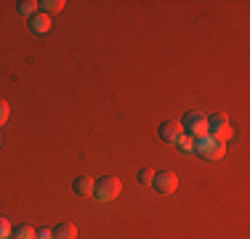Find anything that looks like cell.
Wrapping results in <instances>:
<instances>
[{
  "mask_svg": "<svg viewBox=\"0 0 250 239\" xmlns=\"http://www.w3.org/2000/svg\"><path fill=\"white\" fill-rule=\"evenodd\" d=\"M120 178L117 176H101L99 181H93V197H96L99 202H112L120 197Z\"/></svg>",
  "mask_w": 250,
  "mask_h": 239,
  "instance_id": "6da1fadb",
  "label": "cell"
},
{
  "mask_svg": "<svg viewBox=\"0 0 250 239\" xmlns=\"http://www.w3.org/2000/svg\"><path fill=\"white\" fill-rule=\"evenodd\" d=\"M208 136L216 139V141H221V143H226L231 136H234V128H231L229 117H226L224 112H216L213 117H208Z\"/></svg>",
  "mask_w": 250,
  "mask_h": 239,
  "instance_id": "7a4b0ae2",
  "label": "cell"
},
{
  "mask_svg": "<svg viewBox=\"0 0 250 239\" xmlns=\"http://www.w3.org/2000/svg\"><path fill=\"white\" fill-rule=\"evenodd\" d=\"M181 128L187 136H192L194 141L205 139L208 136V115H202V112H187L181 120Z\"/></svg>",
  "mask_w": 250,
  "mask_h": 239,
  "instance_id": "3957f363",
  "label": "cell"
},
{
  "mask_svg": "<svg viewBox=\"0 0 250 239\" xmlns=\"http://www.w3.org/2000/svg\"><path fill=\"white\" fill-rule=\"evenodd\" d=\"M194 152H197L202 159H221L224 154H226V146H224L221 141L205 136V139H200L197 143H194Z\"/></svg>",
  "mask_w": 250,
  "mask_h": 239,
  "instance_id": "277c9868",
  "label": "cell"
},
{
  "mask_svg": "<svg viewBox=\"0 0 250 239\" xmlns=\"http://www.w3.org/2000/svg\"><path fill=\"white\" fill-rule=\"evenodd\" d=\"M152 186L160 191V194H173V191L178 189V178L173 170H163V173H154V181Z\"/></svg>",
  "mask_w": 250,
  "mask_h": 239,
  "instance_id": "5b68a950",
  "label": "cell"
},
{
  "mask_svg": "<svg viewBox=\"0 0 250 239\" xmlns=\"http://www.w3.org/2000/svg\"><path fill=\"white\" fill-rule=\"evenodd\" d=\"M181 133H184V128H181V122H178V120H165V122H160V128H157V136L165 143H176V139Z\"/></svg>",
  "mask_w": 250,
  "mask_h": 239,
  "instance_id": "8992f818",
  "label": "cell"
},
{
  "mask_svg": "<svg viewBox=\"0 0 250 239\" xmlns=\"http://www.w3.org/2000/svg\"><path fill=\"white\" fill-rule=\"evenodd\" d=\"M29 29H32L35 35H45L51 29V16L43 14V11H38L35 16H29Z\"/></svg>",
  "mask_w": 250,
  "mask_h": 239,
  "instance_id": "52a82bcc",
  "label": "cell"
},
{
  "mask_svg": "<svg viewBox=\"0 0 250 239\" xmlns=\"http://www.w3.org/2000/svg\"><path fill=\"white\" fill-rule=\"evenodd\" d=\"M53 239H77V226L69 223V220H62V223L53 226Z\"/></svg>",
  "mask_w": 250,
  "mask_h": 239,
  "instance_id": "ba28073f",
  "label": "cell"
},
{
  "mask_svg": "<svg viewBox=\"0 0 250 239\" xmlns=\"http://www.w3.org/2000/svg\"><path fill=\"white\" fill-rule=\"evenodd\" d=\"M72 189H75L77 197H91L93 194V181L88 176H77L75 183H72Z\"/></svg>",
  "mask_w": 250,
  "mask_h": 239,
  "instance_id": "9c48e42d",
  "label": "cell"
},
{
  "mask_svg": "<svg viewBox=\"0 0 250 239\" xmlns=\"http://www.w3.org/2000/svg\"><path fill=\"white\" fill-rule=\"evenodd\" d=\"M8 239H38V231L32 226H16V229H11Z\"/></svg>",
  "mask_w": 250,
  "mask_h": 239,
  "instance_id": "30bf717a",
  "label": "cell"
},
{
  "mask_svg": "<svg viewBox=\"0 0 250 239\" xmlns=\"http://www.w3.org/2000/svg\"><path fill=\"white\" fill-rule=\"evenodd\" d=\"M38 5L40 3H35V0H19V3H16V11H19L21 16H35L40 11Z\"/></svg>",
  "mask_w": 250,
  "mask_h": 239,
  "instance_id": "8fae6325",
  "label": "cell"
},
{
  "mask_svg": "<svg viewBox=\"0 0 250 239\" xmlns=\"http://www.w3.org/2000/svg\"><path fill=\"white\" fill-rule=\"evenodd\" d=\"M194 143H197V141H194L192 136H187V133H181V136L176 139V146L181 149V152H187V154H192V152H194Z\"/></svg>",
  "mask_w": 250,
  "mask_h": 239,
  "instance_id": "7c38bea8",
  "label": "cell"
},
{
  "mask_svg": "<svg viewBox=\"0 0 250 239\" xmlns=\"http://www.w3.org/2000/svg\"><path fill=\"white\" fill-rule=\"evenodd\" d=\"M40 5H43L40 11L51 16V14H56V11H62V8H64V0H43Z\"/></svg>",
  "mask_w": 250,
  "mask_h": 239,
  "instance_id": "4fadbf2b",
  "label": "cell"
},
{
  "mask_svg": "<svg viewBox=\"0 0 250 239\" xmlns=\"http://www.w3.org/2000/svg\"><path fill=\"white\" fill-rule=\"evenodd\" d=\"M152 181H154V170H152V167H144V170H139V183L149 186Z\"/></svg>",
  "mask_w": 250,
  "mask_h": 239,
  "instance_id": "5bb4252c",
  "label": "cell"
},
{
  "mask_svg": "<svg viewBox=\"0 0 250 239\" xmlns=\"http://www.w3.org/2000/svg\"><path fill=\"white\" fill-rule=\"evenodd\" d=\"M8 117H11V106H8V101H5V99H0V125L8 122Z\"/></svg>",
  "mask_w": 250,
  "mask_h": 239,
  "instance_id": "9a60e30c",
  "label": "cell"
},
{
  "mask_svg": "<svg viewBox=\"0 0 250 239\" xmlns=\"http://www.w3.org/2000/svg\"><path fill=\"white\" fill-rule=\"evenodd\" d=\"M8 237H11V223H8V218L0 215V239H8Z\"/></svg>",
  "mask_w": 250,
  "mask_h": 239,
  "instance_id": "2e32d148",
  "label": "cell"
},
{
  "mask_svg": "<svg viewBox=\"0 0 250 239\" xmlns=\"http://www.w3.org/2000/svg\"><path fill=\"white\" fill-rule=\"evenodd\" d=\"M38 239H53V231H51V229H43V231H38Z\"/></svg>",
  "mask_w": 250,
  "mask_h": 239,
  "instance_id": "e0dca14e",
  "label": "cell"
}]
</instances>
